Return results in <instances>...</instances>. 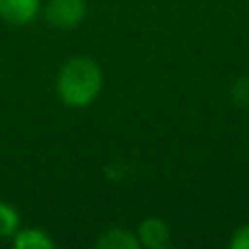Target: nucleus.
<instances>
[{
  "instance_id": "obj_1",
  "label": "nucleus",
  "mask_w": 249,
  "mask_h": 249,
  "mask_svg": "<svg viewBox=\"0 0 249 249\" xmlns=\"http://www.w3.org/2000/svg\"><path fill=\"white\" fill-rule=\"evenodd\" d=\"M103 92V70L92 57H70L57 74V96L72 109L92 105Z\"/></svg>"
},
{
  "instance_id": "obj_2",
  "label": "nucleus",
  "mask_w": 249,
  "mask_h": 249,
  "mask_svg": "<svg viewBox=\"0 0 249 249\" xmlns=\"http://www.w3.org/2000/svg\"><path fill=\"white\" fill-rule=\"evenodd\" d=\"M44 20L59 31L77 29L88 16V2L86 0H46L42 4Z\"/></svg>"
},
{
  "instance_id": "obj_3",
  "label": "nucleus",
  "mask_w": 249,
  "mask_h": 249,
  "mask_svg": "<svg viewBox=\"0 0 249 249\" xmlns=\"http://www.w3.org/2000/svg\"><path fill=\"white\" fill-rule=\"evenodd\" d=\"M136 236L140 241V247L146 249H164L171 245V228L160 216H149V219L140 221Z\"/></svg>"
},
{
  "instance_id": "obj_4",
  "label": "nucleus",
  "mask_w": 249,
  "mask_h": 249,
  "mask_svg": "<svg viewBox=\"0 0 249 249\" xmlns=\"http://www.w3.org/2000/svg\"><path fill=\"white\" fill-rule=\"evenodd\" d=\"M42 13V0H0V18L9 24L26 26Z\"/></svg>"
},
{
  "instance_id": "obj_5",
  "label": "nucleus",
  "mask_w": 249,
  "mask_h": 249,
  "mask_svg": "<svg viewBox=\"0 0 249 249\" xmlns=\"http://www.w3.org/2000/svg\"><path fill=\"white\" fill-rule=\"evenodd\" d=\"M99 249H140V241H138L136 232L124 228H112L103 232L94 243Z\"/></svg>"
},
{
  "instance_id": "obj_6",
  "label": "nucleus",
  "mask_w": 249,
  "mask_h": 249,
  "mask_svg": "<svg viewBox=\"0 0 249 249\" xmlns=\"http://www.w3.org/2000/svg\"><path fill=\"white\" fill-rule=\"evenodd\" d=\"M11 241H13V247H18V249H53L55 247V241L39 228L18 230Z\"/></svg>"
},
{
  "instance_id": "obj_7",
  "label": "nucleus",
  "mask_w": 249,
  "mask_h": 249,
  "mask_svg": "<svg viewBox=\"0 0 249 249\" xmlns=\"http://www.w3.org/2000/svg\"><path fill=\"white\" fill-rule=\"evenodd\" d=\"M20 230V216L18 210L7 201H0V238H13Z\"/></svg>"
},
{
  "instance_id": "obj_8",
  "label": "nucleus",
  "mask_w": 249,
  "mask_h": 249,
  "mask_svg": "<svg viewBox=\"0 0 249 249\" xmlns=\"http://www.w3.org/2000/svg\"><path fill=\"white\" fill-rule=\"evenodd\" d=\"M230 247L232 249H249V223H243L236 228L230 236Z\"/></svg>"
}]
</instances>
